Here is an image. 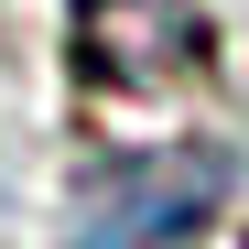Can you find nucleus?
I'll return each mask as SVG.
<instances>
[{"mask_svg":"<svg viewBox=\"0 0 249 249\" xmlns=\"http://www.w3.org/2000/svg\"><path fill=\"white\" fill-rule=\"evenodd\" d=\"M65 65L98 98H174L206 76V0H76Z\"/></svg>","mask_w":249,"mask_h":249,"instance_id":"f03ea898","label":"nucleus"},{"mask_svg":"<svg viewBox=\"0 0 249 249\" xmlns=\"http://www.w3.org/2000/svg\"><path fill=\"white\" fill-rule=\"evenodd\" d=\"M238 152L228 141H141L76 174V249H184L228 217Z\"/></svg>","mask_w":249,"mask_h":249,"instance_id":"f257e3e1","label":"nucleus"}]
</instances>
